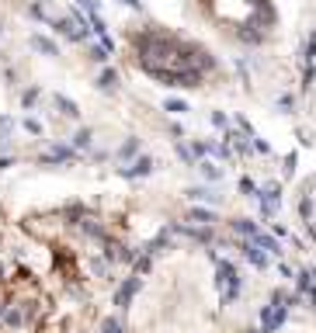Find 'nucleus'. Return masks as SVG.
Instances as JSON below:
<instances>
[{
  "instance_id": "1",
  "label": "nucleus",
  "mask_w": 316,
  "mask_h": 333,
  "mask_svg": "<svg viewBox=\"0 0 316 333\" xmlns=\"http://www.w3.org/2000/svg\"><path fill=\"white\" fill-rule=\"evenodd\" d=\"M216 285L222 288V306H229V302L240 295V275H237V267H233V264H226V260H219Z\"/></svg>"
},
{
  "instance_id": "2",
  "label": "nucleus",
  "mask_w": 316,
  "mask_h": 333,
  "mask_svg": "<svg viewBox=\"0 0 316 333\" xmlns=\"http://www.w3.org/2000/svg\"><path fill=\"white\" fill-rule=\"evenodd\" d=\"M243 254H247V260H250L254 267H268V254H261V247L247 243V247H243Z\"/></svg>"
},
{
  "instance_id": "3",
  "label": "nucleus",
  "mask_w": 316,
  "mask_h": 333,
  "mask_svg": "<svg viewBox=\"0 0 316 333\" xmlns=\"http://www.w3.org/2000/svg\"><path fill=\"white\" fill-rule=\"evenodd\" d=\"M136 288H139V278H129V285L119 292V298H115V302H119V306H129V302H132V295H136Z\"/></svg>"
},
{
  "instance_id": "4",
  "label": "nucleus",
  "mask_w": 316,
  "mask_h": 333,
  "mask_svg": "<svg viewBox=\"0 0 316 333\" xmlns=\"http://www.w3.org/2000/svg\"><path fill=\"white\" fill-rule=\"evenodd\" d=\"M104 333H122V330H119V323H115V319H108V323H104Z\"/></svg>"
}]
</instances>
